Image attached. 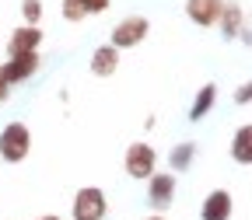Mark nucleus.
<instances>
[{
  "label": "nucleus",
  "mask_w": 252,
  "mask_h": 220,
  "mask_svg": "<svg viewBox=\"0 0 252 220\" xmlns=\"http://www.w3.org/2000/svg\"><path fill=\"white\" fill-rule=\"evenodd\" d=\"M35 220H63V217H56V213H46V217H35Z\"/></svg>",
  "instance_id": "19"
},
{
  "label": "nucleus",
  "mask_w": 252,
  "mask_h": 220,
  "mask_svg": "<svg viewBox=\"0 0 252 220\" xmlns=\"http://www.w3.org/2000/svg\"><path fill=\"white\" fill-rule=\"evenodd\" d=\"M214 105H217V84L210 81V84H203L200 91H196V98H193V105H189V122H203L210 112H214Z\"/></svg>",
  "instance_id": "12"
},
{
  "label": "nucleus",
  "mask_w": 252,
  "mask_h": 220,
  "mask_svg": "<svg viewBox=\"0 0 252 220\" xmlns=\"http://www.w3.org/2000/svg\"><path fill=\"white\" fill-rule=\"evenodd\" d=\"M231 213H235V196L228 189H214L200 203V220H231Z\"/></svg>",
  "instance_id": "8"
},
{
  "label": "nucleus",
  "mask_w": 252,
  "mask_h": 220,
  "mask_svg": "<svg viewBox=\"0 0 252 220\" xmlns=\"http://www.w3.org/2000/svg\"><path fill=\"white\" fill-rule=\"evenodd\" d=\"M144 182H147V206H151L154 213H165V210L175 203V175L154 168Z\"/></svg>",
  "instance_id": "4"
},
{
  "label": "nucleus",
  "mask_w": 252,
  "mask_h": 220,
  "mask_svg": "<svg viewBox=\"0 0 252 220\" xmlns=\"http://www.w3.org/2000/svg\"><path fill=\"white\" fill-rule=\"evenodd\" d=\"M42 42H46V31H42L39 25H18V28L11 31V39H7V56L42 49Z\"/></svg>",
  "instance_id": "9"
},
{
  "label": "nucleus",
  "mask_w": 252,
  "mask_h": 220,
  "mask_svg": "<svg viewBox=\"0 0 252 220\" xmlns=\"http://www.w3.org/2000/svg\"><path fill=\"white\" fill-rule=\"evenodd\" d=\"M217 28L224 31V39H242L249 42V14L242 4H228L224 0V7H220V18H217Z\"/></svg>",
  "instance_id": "7"
},
{
  "label": "nucleus",
  "mask_w": 252,
  "mask_h": 220,
  "mask_svg": "<svg viewBox=\"0 0 252 220\" xmlns=\"http://www.w3.org/2000/svg\"><path fill=\"white\" fill-rule=\"evenodd\" d=\"M28 154H32V130L25 122H7L0 130V161L21 165Z\"/></svg>",
  "instance_id": "1"
},
{
  "label": "nucleus",
  "mask_w": 252,
  "mask_h": 220,
  "mask_svg": "<svg viewBox=\"0 0 252 220\" xmlns=\"http://www.w3.org/2000/svg\"><path fill=\"white\" fill-rule=\"evenodd\" d=\"M193 165H196V140L175 143V147L168 150V171H172V175H186Z\"/></svg>",
  "instance_id": "13"
},
{
  "label": "nucleus",
  "mask_w": 252,
  "mask_h": 220,
  "mask_svg": "<svg viewBox=\"0 0 252 220\" xmlns=\"http://www.w3.org/2000/svg\"><path fill=\"white\" fill-rule=\"evenodd\" d=\"M119 70V49L116 46H98L91 53V74L94 77H112Z\"/></svg>",
  "instance_id": "15"
},
{
  "label": "nucleus",
  "mask_w": 252,
  "mask_h": 220,
  "mask_svg": "<svg viewBox=\"0 0 252 220\" xmlns=\"http://www.w3.org/2000/svg\"><path fill=\"white\" fill-rule=\"evenodd\" d=\"M42 14H46L42 0H21V18H25V25H42Z\"/></svg>",
  "instance_id": "16"
},
{
  "label": "nucleus",
  "mask_w": 252,
  "mask_h": 220,
  "mask_svg": "<svg viewBox=\"0 0 252 220\" xmlns=\"http://www.w3.org/2000/svg\"><path fill=\"white\" fill-rule=\"evenodd\" d=\"M112 7V0H63V21H88L91 14H105Z\"/></svg>",
  "instance_id": "11"
},
{
  "label": "nucleus",
  "mask_w": 252,
  "mask_h": 220,
  "mask_svg": "<svg viewBox=\"0 0 252 220\" xmlns=\"http://www.w3.org/2000/svg\"><path fill=\"white\" fill-rule=\"evenodd\" d=\"M123 168H126V175L130 178H147L154 168H158V150L151 147V143H144V140H137V143H130L126 147V154H123Z\"/></svg>",
  "instance_id": "5"
},
{
  "label": "nucleus",
  "mask_w": 252,
  "mask_h": 220,
  "mask_svg": "<svg viewBox=\"0 0 252 220\" xmlns=\"http://www.w3.org/2000/svg\"><path fill=\"white\" fill-rule=\"evenodd\" d=\"M249 102H252V84L245 81V84L235 87V105H249Z\"/></svg>",
  "instance_id": "17"
},
{
  "label": "nucleus",
  "mask_w": 252,
  "mask_h": 220,
  "mask_svg": "<svg viewBox=\"0 0 252 220\" xmlns=\"http://www.w3.org/2000/svg\"><path fill=\"white\" fill-rule=\"evenodd\" d=\"M144 220H165V213H151V217H144Z\"/></svg>",
  "instance_id": "20"
},
{
  "label": "nucleus",
  "mask_w": 252,
  "mask_h": 220,
  "mask_svg": "<svg viewBox=\"0 0 252 220\" xmlns=\"http://www.w3.org/2000/svg\"><path fill=\"white\" fill-rule=\"evenodd\" d=\"M147 35H151V21H147L144 14H126L123 21L112 25V31H109V46H116L119 53H123V49H137Z\"/></svg>",
  "instance_id": "2"
},
{
  "label": "nucleus",
  "mask_w": 252,
  "mask_h": 220,
  "mask_svg": "<svg viewBox=\"0 0 252 220\" xmlns=\"http://www.w3.org/2000/svg\"><path fill=\"white\" fill-rule=\"evenodd\" d=\"M231 161L242 165V168L252 165V126L249 122H242L235 130V137H231Z\"/></svg>",
  "instance_id": "14"
},
{
  "label": "nucleus",
  "mask_w": 252,
  "mask_h": 220,
  "mask_svg": "<svg viewBox=\"0 0 252 220\" xmlns=\"http://www.w3.org/2000/svg\"><path fill=\"white\" fill-rule=\"evenodd\" d=\"M220 7H224V0H186V18L200 28H214L220 18Z\"/></svg>",
  "instance_id": "10"
},
{
  "label": "nucleus",
  "mask_w": 252,
  "mask_h": 220,
  "mask_svg": "<svg viewBox=\"0 0 252 220\" xmlns=\"http://www.w3.org/2000/svg\"><path fill=\"white\" fill-rule=\"evenodd\" d=\"M7 98H11V84L4 81V74H0V105H4Z\"/></svg>",
  "instance_id": "18"
},
{
  "label": "nucleus",
  "mask_w": 252,
  "mask_h": 220,
  "mask_svg": "<svg viewBox=\"0 0 252 220\" xmlns=\"http://www.w3.org/2000/svg\"><path fill=\"white\" fill-rule=\"evenodd\" d=\"M105 213H109V196L98 185H84L74 192V203H70L74 220H105Z\"/></svg>",
  "instance_id": "3"
},
{
  "label": "nucleus",
  "mask_w": 252,
  "mask_h": 220,
  "mask_svg": "<svg viewBox=\"0 0 252 220\" xmlns=\"http://www.w3.org/2000/svg\"><path fill=\"white\" fill-rule=\"evenodd\" d=\"M39 67H42V56H39V49H32V53H14V56H7V63L0 67V74H4V81L14 87V84H25L28 77H35Z\"/></svg>",
  "instance_id": "6"
}]
</instances>
